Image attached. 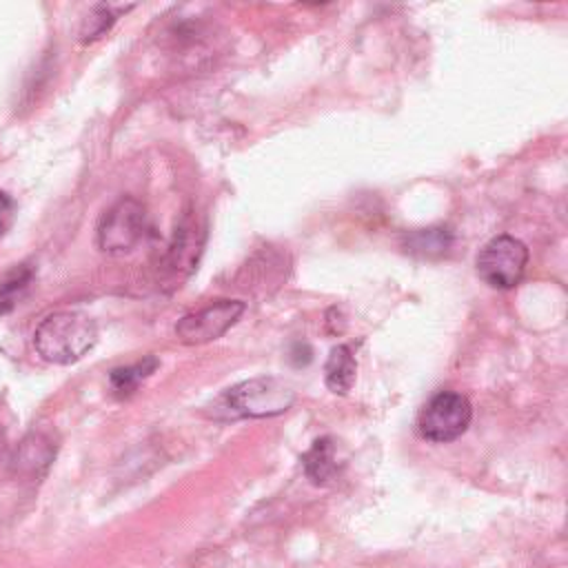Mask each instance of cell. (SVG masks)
Listing matches in <instances>:
<instances>
[{
  "label": "cell",
  "mask_w": 568,
  "mask_h": 568,
  "mask_svg": "<svg viewBox=\"0 0 568 568\" xmlns=\"http://www.w3.org/2000/svg\"><path fill=\"white\" fill-rule=\"evenodd\" d=\"M55 459V442L42 430H31L11 455V470L20 477H40Z\"/></svg>",
  "instance_id": "cell-7"
},
{
  "label": "cell",
  "mask_w": 568,
  "mask_h": 568,
  "mask_svg": "<svg viewBox=\"0 0 568 568\" xmlns=\"http://www.w3.org/2000/svg\"><path fill=\"white\" fill-rule=\"evenodd\" d=\"M477 275L493 288H513L526 273L528 248L513 235H495L484 244L475 260Z\"/></svg>",
  "instance_id": "cell-4"
},
{
  "label": "cell",
  "mask_w": 568,
  "mask_h": 568,
  "mask_svg": "<svg viewBox=\"0 0 568 568\" xmlns=\"http://www.w3.org/2000/svg\"><path fill=\"white\" fill-rule=\"evenodd\" d=\"M357 375V362L348 344H337L331 348L328 359L324 364V382L331 393L335 395H346Z\"/></svg>",
  "instance_id": "cell-8"
},
{
  "label": "cell",
  "mask_w": 568,
  "mask_h": 568,
  "mask_svg": "<svg viewBox=\"0 0 568 568\" xmlns=\"http://www.w3.org/2000/svg\"><path fill=\"white\" fill-rule=\"evenodd\" d=\"M115 13L111 11V7L106 4H98L93 7V11L87 16L84 27H82V40L91 42L95 38H100L104 31H109V27L113 24Z\"/></svg>",
  "instance_id": "cell-14"
},
{
  "label": "cell",
  "mask_w": 568,
  "mask_h": 568,
  "mask_svg": "<svg viewBox=\"0 0 568 568\" xmlns=\"http://www.w3.org/2000/svg\"><path fill=\"white\" fill-rule=\"evenodd\" d=\"M302 468L306 477L315 486L328 484L337 475V455L335 444L331 437H320L313 442V446L302 455Z\"/></svg>",
  "instance_id": "cell-9"
},
{
  "label": "cell",
  "mask_w": 568,
  "mask_h": 568,
  "mask_svg": "<svg viewBox=\"0 0 568 568\" xmlns=\"http://www.w3.org/2000/svg\"><path fill=\"white\" fill-rule=\"evenodd\" d=\"M11 217H13V202L4 191H0V235L9 229Z\"/></svg>",
  "instance_id": "cell-15"
},
{
  "label": "cell",
  "mask_w": 568,
  "mask_h": 568,
  "mask_svg": "<svg viewBox=\"0 0 568 568\" xmlns=\"http://www.w3.org/2000/svg\"><path fill=\"white\" fill-rule=\"evenodd\" d=\"M146 209L140 200L124 195L113 202L98 222L95 242L106 255L131 253L146 235Z\"/></svg>",
  "instance_id": "cell-3"
},
{
  "label": "cell",
  "mask_w": 568,
  "mask_h": 568,
  "mask_svg": "<svg viewBox=\"0 0 568 568\" xmlns=\"http://www.w3.org/2000/svg\"><path fill=\"white\" fill-rule=\"evenodd\" d=\"M197 235H200V231H197L195 222L186 215L184 222L175 229L173 244L169 246L166 268L171 273H180L182 266H186V273L193 268V264L197 262V251H200Z\"/></svg>",
  "instance_id": "cell-11"
},
{
  "label": "cell",
  "mask_w": 568,
  "mask_h": 568,
  "mask_svg": "<svg viewBox=\"0 0 568 568\" xmlns=\"http://www.w3.org/2000/svg\"><path fill=\"white\" fill-rule=\"evenodd\" d=\"M4 450H7V433H4V428L0 424V457L4 455Z\"/></svg>",
  "instance_id": "cell-16"
},
{
  "label": "cell",
  "mask_w": 568,
  "mask_h": 568,
  "mask_svg": "<svg viewBox=\"0 0 568 568\" xmlns=\"http://www.w3.org/2000/svg\"><path fill=\"white\" fill-rule=\"evenodd\" d=\"M295 402V390L282 377L264 375L244 379L226 388L213 402V417L217 419H246L273 417L286 413Z\"/></svg>",
  "instance_id": "cell-2"
},
{
  "label": "cell",
  "mask_w": 568,
  "mask_h": 568,
  "mask_svg": "<svg viewBox=\"0 0 568 568\" xmlns=\"http://www.w3.org/2000/svg\"><path fill=\"white\" fill-rule=\"evenodd\" d=\"M33 273L27 266L16 268L13 273L7 275V280L0 284V313H7L16 306V302L20 300V295L24 293V288L29 286Z\"/></svg>",
  "instance_id": "cell-13"
},
{
  "label": "cell",
  "mask_w": 568,
  "mask_h": 568,
  "mask_svg": "<svg viewBox=\"0 0 568 568\" xmlns=\"http://www.w3.org/2000/svg\"><path fill=\"white\" fill-rule=\"evenodd\" d=\"M246 304L240 300H215L193 313H186L175 324V337L182 344H209L222 337L244 313Z\"/></svg>",
  "instance_id": "cell-6"
},
{
  "label": "cell",
  "mask_w": 568,
  "mask_h": 568,
  "mask_svg": "<svg viewBox=\"0 0 568 568\" xmlns=\"http://www.w3.org/2000/svg\"><path fill=\"white\" fill-rule=\"evenodd\" d=\"M453 246V233L446 226H428L417 229L404 235V251L415 257H442Z\"/></svg>",
  "instance_id": "cell-10"
},
{
  "label": "cell",
  "mask_w": 568,
  "mask_h": 568,
  "mask_svg": "<svg viewBox=\"0 0 568 568\" xmlns=\"http://www.w3.org/2000/svg\"><path fill=\"white\" fill-rule=\"evenodd\" d=\"M158 368V359L153 355L135 362V364H129V366H120V368H113L111 375H109V384H111V390L118 395V397H129L131 393L138 390V386Z\"/></svg>",
  "instance_id": "cell-12"
},
{
  "label": "cell",
  "mask_w": 568,
  "mask_h": 568,
  "mask_svg": "<svg viewBox=\"0 0 568 568\" xmlns=\"http://www.w3.org/2000/svg\"><path fill=\"white\" fill-rule=\"evenodd\" d=\"M98 342L95 320L82 311H55L33 331L36 353L49 364H73Z\"/></svg>",
  "instance_id": "cell-1"
},
{
  "label": "cell",
  "mask_w": 568,
  "mask_h": 568,
  "mask_svg": "<svg viewBox=\"0 0 568 568\" xmlns=\"http://www.w3.org/2000/svg\"><path fill=\"white\" fill-rule=\"evenodd\" d=\"M473 419V406L466 395L455 390H442L433 395L419 413L417 430L424 439L446 444L466 433Z\"/></svg>",
  "instance_id": "cell-5"
}]
</instances>
